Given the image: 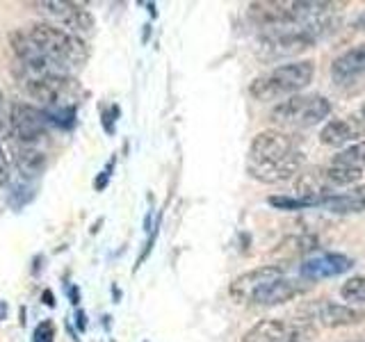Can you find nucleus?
Wrapping results in <instances>:
<instances>
[{
    "mask_svg": "<svg viewBox=\"0 0 365 342\" xmlns=\"http://www.w3.org/2000/svg\"><path fill=\"white\" fill-rule=\"evenodd\" d=\"M302 165L304 153L299 151L297 140L290 133L272 128L258 133L251 140L247 171L258 182H265V185L285 182L292 176H299Z\"/></svg>",
    "mask_w": 365,
    "mask_h": 342,
    "instance_id": "nucleus-1",
    "label": "nucleus"
},
{
    "mask_svg": "<svg viewBox=\"0 0 365 342\" xmlns=\"http://www.w3.org/2000/svg\"><path fill=\"white\" fill-rule=\"evenodd\" d=\"M313 78H315L313 60L288 62V64L272 68V71L265 76H258L254 83L249 85V94L260 103L290 98L311 85Z\"/></svg>",
    "mask_w": 365,
    "mask_h": 342,
    "instance_id": "nucleus-2",
    "label": "nucleus"
},
{
    "mask_svg": "<svg viewBox=\"0 0 365 342\" xmlns=\"http://www.w3.org/2000/svg\"><path fill=\"white\" fill-rule=\"evenodd\" d=\"M28 34L34 46L57 66H80L89 57V48L83 39L51 23H34Z\"/></svg>",
    "mask_w": 365,
    "mask_h": 342,
    "instance_id": "nucleus-3",
    "label": "nucleus"
},
{
    "mask_svg": "<svg viewBox=\"0 0 365 342\" xmlns=\"http://www.w3.org/2000/svg\"><path fill=\"white\" fill-rule=\"evenodd\" d=\"M331 114L329 98L319 94H297L281 100L269 112V121L277 125V130H306L322 123Z\"/></svg>",
    "mask_w": 365,
    "mask_h": 342,
    "instance_id": "nucleus-4",
    "label": "nucleus"
},
{
    "mask_svg": "<svg viewBox=\"0 0 365 342\" xmlns=\"http://www.w3.org/2000/svg\"><path fill=\"white\" fill-rule=\"evenodd\" d=\"M315 336V326L306 319H260L242 336V342H308Z\"/></svg>",
    "mask_w": 365,
    "mask_h": 342,
    "instance_id": "nucleus-5",
    "label": "nucleus"
},
{
    "mask_svg": "<svg viewBox=\"0 0 365 342\" xmlns=\"http://www.w3.org/2000/svg\"><path fill=\"white\" fill-rule=\"evenodd\" d=\"M315 37L306 30L288 26L277 30H265L258 39V53L262 60H285V57L299 55L308 48H313Z\"/></svg>",
    "mask_w": 365,
    "mask_h": 342,
    "instance_id": "nucleus-6",
    "label": "nucleus"
},
{
    "mask_svg": "<svg viewBox=\"0 0 365 342\" xmlns=\"http://www.w3.org/2000/svg\"><path fill=\"white\" fill-rule=\"evenodd\" d=\"M302 315L306 322L324 326V328H340V326H354L365 319V313L349 304H338L331 299L308 301L302 306Z\"/></svg>",
    "mask_w": 365,
    "mask_h": 342,
    "instance_id": "nucleus-7",
    "label": "nucleus"
},
{
    "mask_svg": "<svg viewBox=\"0 0 365 342\" xmlns=\"http://www.w3.org/2000/svg\"><path fill=\"white\" fill-rule=\"evenodd\" d=\"M285 274L283 265H262L256 269H249L245 274H240L233 283L228 285V294L231 299L240 306H256L258 294L267 288L272 281L281 279Z\"/></svg>",
    "mask_w": 365,
    "mask_h": 342,
    "instance_id": "nucleus-8",
    "label": "nucleus"
},
{
    "mask_svg": "<svg viewBox=\"0 0 365 342\" xmlns=\"http://www.w3.org/2000/svg\"><path fill=\"white\" fill-rule=\"evenodd\" d=\"M46 123H48L46 112L26 105V103L11 105V137H16L19 144L37 146L41 140H46L48 137Z\"/></svg>",
    "mask_w": 365,
    "mask_h": 342,
    "instance_id": "nucleus-9",
    "label": "nucleus"
},
{
    "mask_svg": "<svg viewBox=\"0 0 365 342\" xmlns=\"http://www.w3.org/2000/svg\"><path fill=\"white\" fill-rule=\"evenodd\" d=\"M46 16H51L53 21L62 23L64 28L71 30V34L80 37V34H89L94 30V16L83 5L66 3V0H43L39 3Z\"/></svg>",
    "mask_w": 365,
    "mask_h": 342,
    "instance_id": "nucleus-10",
    "label": "nucleus"
},
{
    "mask_svg": "<svg viewBox=\"0 0 365 342\" xmlns=\"http://www.w3.org/2000/svg\"><path fill=\"white\" fill-rule=\"evenodd\" d=\"M365 137V119L359 112L347 114L342 119H331L322 125V133H319V142L331 148H340L347 144H356L363 142Z\"/></svg>",
    "mask_w": 365,
    "mask_h": 342,
    "instance_id": "nucleus-11",
    "label": "nucleus"
},
{
    "mask_svg": "<svg viewBox=\"0 0 365 342\" xmlns=\"http://www.w3.org/2000/svg\"><path fill=\"white\" fill-rule=\"evenodd\" d=\"M331 80L340 87L356 85L365 80V43L354 46L331 62Z\"/></svg>",
    "mask_w": 365,
    "mask_h": 342,
    "instance_id": "nucleus-12",
    "label": "nucleus"
},
{
    "mask_svg": "<svg viewBox=\"0 0 365 342\" xmlns=\"http://www.w3.org/2000/svg\"><path fill=\"white\" fill-rule=\"evenodd\" d=\"M354 267V260L345 254H319L302 262L299 274L304 281H322L347 274Z\"/></svg>",
    "mask_w": 365,
    "mask_h": 342,
    "instance_id": "nucleus-13",
    "label": "nucleus"
},
{
    "mask_svg": "<svg viewBox=\"0 0 365 342\" xmlns=\"http://www.w3.org/2000/svg\"><path fill=\"white\" fill-rule=\"evenodd\" d=\"M311 290V283H304L299 279H290L288 274H283L281 279L272 281L265 290L258 294L256 306H281L288 304L297 296H302L304 292Z\"/></svg>",
    "mask_w": 365,
    "mask_h": 342,
    "instance_id": "nucleus-14",
    "label": "nucleus"
},
{
    "mask_svg": "<svg viewBox=\"0 0 365 342\" xmlns=\"http://www.w3.org/2000/svg\"><path fill=\"white\" fill-rule=\"evenodd\" d=\"M11 155H14V165L23 178H37L48 167V157H46V153L39 146L16 144L11 148Z\"/></svg>",
    "mask_w": 365,
    "mask_h": 342,
    "instance_id": "nucleus-15",
    "label": "nucleus"
},
{
    "mask_svg": "<svg viewBox=\"0 0 365 342\" xmlns=\"http://www.w3.org/2000/svg\"><path fill=\"white\" fill-rule=\"evenodd\" d=\"M319 208H324L334 214L365 212V185L351 187L349 192H342V194H329V197L319 201Z\"/></svg>",
    "mask_w": 365,
    "mask_h": 342,
    "instance_id": "nucleus-16",
    "label": "nucleus"
},
{
    "mask_svg": "<svg viewBox=\"0 0 365 342\" xmlns=\"http://www.w3.org/2000/svg\"><path fill=\"white\" fill-rule=\"evenodd\" d=\"M26 89L41 105H55V103H60V96L64 94L66 80L62 76H39V78H30L26 83Z\"/></svg>",
    "mask_w": 365,
    "mask_h": 342,
    "instance_id": "nucleus-17",
    "label": "nucleus"
},
{
    "mask_svg": "<svg viewBox=\"0 0 365 342\" xmlns=\"http://www.w3.org/2000/svg\"><path fill=\"white\" fill-rule=\"evenodd\" d=\"M361 176H363V171L336 167V165L322 169V178H324V182H327V187H329L331 194H334V190H338V187H351V185H356V182L361 180Z\"/></svg>",
    "mask_w": 365,
    "mask_h": 342,
    "instance_id": "nucleus-18",
    "label": "nucleus"
},
{
    "mask_svg": "<svg viewBox=\"0 0 365 342\" xmlns=\"http://www.w3.org/2000/svg\"><path fill=\"white\" fill-rule=\"evenodd\" d=\"M334 165L336 167H345V169L363 171L365 169V140L351 144L347 148H342V151L334 157Z\"/></svg>",
    "mask_w": 365,
    "mask_h": 342,
    "instance_id": "nucleus-19",
    "label": "nucleus"
},
{
    "mask_svg": "<svg viewBox=\"0 0 365 342\" xmlns=\"http://www.w3.org/2000/svg\"><path fill=\"white\" fill-rule=\"evenodd\" d=\"M340 296L345 301H349V306L351 304H365V274L349 279L347 283H342Z\"/></svg>",
    "mask_w": 365,
    "mask_h": 342,
    "instance_id": "nucleus-20",
    "label": "nucleus"
},
{
    "mask_svg": "<svg viewBox=\"0 0 365 342\" xmlns=\"http://www.w3.org/2000/svg\"><path fill=\"white\" fill-rule=\"evenodd\" d=\"M269 205H274L277 210H304V208H315V203L306 201L302 197H269L267 199Z\"/></svg>",
    "mask_w": 365,
    "mask_h": 342,
    "instance_id": "nucleus-21",
    "label": "nucleus"
},
{
    "mask_svg": "<svg viewBox=\"0 0 365 342\" xmlns=\"http://www.w3.org/2000/svg\"><path fill=\"white\" fill-rule=\"evenodd\" d=\"M0 133L11 135V105L7 103L5 94H0Z\"/></svg>",
    "mask_w": 365,
    "mask_h": 342,
    "instance_id": "nucleus-22",
    "label": "nucleus"
},
{
    "mask_svg": "<svg viewBox=\"0 0 365 342\" xmlns=\"http://www.w3.org/2000/svg\"><path fill=\"white\" fill-rule=\"evenodd\" d=\"M55 338V328H53V322H41L37 328H34V342H53Z\"/></svg>",
    "mask_w": 365,
    "mask_h": 342,
    "instance_id": "nucleus-23",
    "label": "nucleus"
},
{
    "mask_svg": "<svg viewBox=\"0 0 365 342\" xmlns=\"http://www.w3.org/2000/svg\"><path fill=\"white\" fill-rule=\"evenodd\" d=\"M9 182V160H7V151L0 144V187H5Z\"/></svg>",
    "mask_w": 365,
    "mask_h": 342,
    "instance_id": "nucleus-24",
    "label": "nucleus"
},
{
    "mask_svg": "<svg viewBox=\"0 0 365 342\" xmlns=\"http://www.w3.org/2000/svg\"><path fill=\"white\" fill-rule=\"evenodd\" d=\"M354 30H359V32H365V9H363L361 14L356 16V21H354Z\"/></svg>",
    "mask_w": 365,
    "mask_h": 342,
    "instance_id": "nucleus-25",
    "label": "nucleus"
},
{
    "mask_svg": "<svg viewBox=\"0 0 365 342\" xmlns=\"http://www.w3.org/2000/svg\"><path fill=\"white\" fill-rule=\"evenodd\" d=\"M43 299H46V306H55V301H53V292H51V290H46V292H43Z\"/></svg>",
    "mask_w": 365,
    "mask_h": 342,
    "instance_id": "nucleus-26",
    "label": "nucleus"
},
{
    "mask_svg": "<svg viewBox=\"0 0 365 342\" xmlns=\"http://www.w3.org/2000/svg\"><path fill=\"white\" fill-rule=\"evenodd\" d=\"M7 313V306L3 304V301H0V319H3V315Z\"/></svg>",
    "mask_w": 365,
    "mask_h": 342,
    "instance_id": "nucleus-27",
    "label": "nucleus"
},
{
    "mask_svg": "<svg viewBox=\"0 0 365 342\" xmlns=\"http://www.w3.org/2000/svg\"><path fill=\"white\" fill-rule=\"evenodd\" d=\"M359 114H361V117L365 119V103H363V105H361V110H359Z\"/></svg>",
    "mask_w": 365,
    "mask_h": 342,
    "instance_id": "nucleus-28",
    "label": "nucleus"
},
{
    "mask_svg": "<svg viewBox=\"0 0 365 342\" xmlns=\"http://www.w3.org/2000/svg\"><path fill=\"white\" fill-rule=\"evenodd\" d=\"M359 342H365V340H359Z\"/></svg>",
    "mask_w": 365,
    "mask_h": 342,
    "instance_id": "nucleus-29",
    "label": "nucleus"
}]
</instances>
